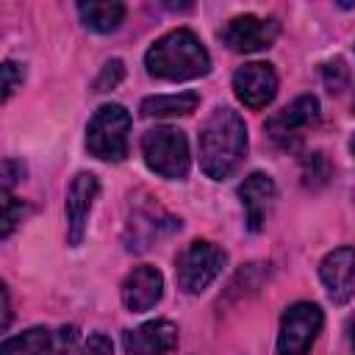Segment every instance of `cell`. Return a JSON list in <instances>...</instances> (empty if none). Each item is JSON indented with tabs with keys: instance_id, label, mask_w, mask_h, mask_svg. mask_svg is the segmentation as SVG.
<instances>
[{
	"instance_id": "6da1fadb",
	"label": "cell",
	"mask_w": 355,
	"mask_h": 355,
	"mask_svg": "<svg viewBox=\"0 0 355 355\" xmlns=\"http://www.w3.org/2000/svg\"><path fill=\"white\" fill-rule=\"evenodd\" d=\"M200 169L211 180L230 178L247 155V128L233 108H214L197 136Z\"/></svg>"
},
{
	"instance_id": "7a4b0ae2",
	"label": "cell",
	"mask_w": 355,
	"mask_h": 355,
	"mask_svg": "<svg viewBox=\"0 0 355 355\" xmlns=\"http://www.w3.org/2000/svg\"><path fill=\"white\" fill-rule=\"evenodd\" d=\"M144 67L158 80H194L211 72V55L194 31L178 28L153 42Z\"/></svg>"
},
{
	"instance_id": "3957f363",
	"label": "cell",
	"mask_w": 355,
	"mask_h": 355,
	"mask_svg": "<svg viewBox=\"0 0 355 355\" xmlns=\"http://www.w3.org/2000/svg\"><path fill=\"white\" fill-rule=\"evenodd\" d=\"M130 114L119 103H105L94 111L86 128V150L100 161H122L128 155Z\"/></svg>"
},
{
	"instance_id": "277c9868",
	"label": "cell",
	"mask_w": 355,
	"mask_h": 355,
	"mask_svg": "<svg viewBox=\"0 0 355 355\" xmlns=\"http://www.w3.org/2000/svg\"><path fill=\"white\" fill-rule=\"evenodd\" d=\"M141 155H144V164L166 180H183L189 175V164H191L189 141L178 128L161 125V128L144 130Z\"/></svg>"
},
{
	"instance_id": "5b68a950",
	"label": "cell",
	"mask_w": 355,
	"mask_h": 355,
	"mask_svg": "<svg viewBox=\"0 0 355 355\" xmlns=\"http://www.w3.org/2000/svg\"><path fill=\"white\" fill-rule=\"evenodd\" d=\"M225 250H219L216 244L197 239L191 241L175 261V277H178V288L186 294H202L225 269Z\"/></svg>"
},
{
	"instance_id": "8992f818",
	"label": "cell",
	"mask_w": 355,
	"mask_h": 355,
	"mask_svg": "<svg viewBox=\"0 0 355 355\" xmlns=\"http://www.w3.org/2000/svg\"><path fill=\"white\" fill-rule=\"evenodd\" d=\"M322 308L313 302H294L286 308L277 330V355H308L319 330H322Z\"/></svg>"
},
{
	"instance_id": "52a82bcc",
	"label": "cell",
	"mask_w": 355,
	"mask_h": 355,
	"mask_svg": "<svg viewBox=\"0 0 355 355\" xmlns=\"http://www.w3.org/2000/svg\"><path fill=\"white\" fill-rule=\"evenodd\" d=\"M319 122V100L313 94H302L294 103H288L283 111L266 119V133L280 150H300L302 136L308 128Z\"/></svg>"
},
{
	"instance_id": "ba28073f",
	"label": "cell",
	"mask_w": 355,
	"mask_h": 355,
	"mask_svg": "<svg viewBox=\"0 0 355 355\" xmlns=\"http://www.w3.org/2000/svg\"><path fill=\"white\" fill-rule=\"evenodd\" d=\"M277 22L275 19H263L255 14H244V17H233L222 31L219 39L233 50V53H258L272 47V42L277 39Z\"/></svg>"
},
{
	"instance_id": "9c48e42d",
	"label": "cell",
	"mask_w": 355,
	"mask_h": 355,
	"mask_svg": "<svg viewBox=\"0 0 355 355\" xmlns=\"http://www.w3.org/2000/svg\"><path fill=\"white\" fill-rule=\"evenodd\" d=\"M97 191H100V180L92 172H78L67 189V202H64L67 241L72 247H78L86 236V225H89V214H92V205L97 200Z\"/></svg>"
},
{
	"instance_id": "30bf717a",
	"label": "cell",
	"mask_w": 355,
	"mask_h": 355,
	"mask_svg": "<svg viewBox=\"0 0 355 355\" xmlns=\"http://www.w3.org/2000/svg\"><path fill=\"white\" fill-rule=\"evenodd\" d=\"M233 92L247 108H266L277 94V75L272 64L252 61L233 72Z\"/></svg>"
},
{
	"instance_id": "8fae6325",
	"label": "cell",
	"mask_w": 355,
	"mask_h": 355,
	"mask_svg": "<svg viewBox=\"0 0 355 355\" xmlns=\"http://www.w3.org/2000/svg\"><path fill=\"white\" fill-rule=\"evenodd\" d=\"M319 277L327 288V297L336 305H344L355 294V247H336L319 263Z\"/></svg>"
},
{
	"instance_id": "7c38bea8",
	"label": "cell",
	"mask_w": 355,
	"mask_h": 355,
	"mask_svg": "<svg viewBox=\"0 0 355 355\" xmlns=\"http://www.w3.org/2000/svg\"><path fill=\"white\" fill-rule=\"evenodd\" d=\"M128 355H169L178 347V327L169 319L144 322L122 336Z\"/></svg>"
},
{
	"instance_id": "4fadbf2b",
	"label": "cell",
	"mask_w": 355,
	"mask_h": 355,
	"mask_svg": "<svg viewBox=\"0 0 355 355\" xmlns=\"http://www.w3.org/2000/svg\"><path fill=\"white\" fill-rule=\"evenodd\" d=\"M122 305L130 311V313H141V311H150L161 294H164V277L155 266H136L133 272H128V277L122 280Z\"/></svg>"
},
{
	"instance_id": "5bb4252c",
	"label": "cell",
	"mask_w": 355,
	"mask_h": 355,
	"mask_svg": "<svg viewBox=\"0 0 355 355\" xmlns=\"http://www.w3.org/2000/svg\"><path fill=\"white\" fill-rule=\"evenodd\" d=\"M275 197H277V189H275V180L269 175L252 172V175L244 178V183L239 186V200H241L250 230L263 227V222H266V216L275 205Z\"/></svg>"
},
{
	"instance_id": "9a60e30c",
	"label": "cell",
	"mask_w": 355,
	"mask_h": 355,
	"mask_svg": "<svg viewBox=\"0 0 355 355\" xmlns=\"http://www.w3.org/2000/svg\"><path fill=\"white\" fill-rule=\"evenodd\" d=\"M172 230H180V219L175 216H166V214H136L130 216L128 222V233H125V241H128V250H150L158 239L169 236Z\"/></svg>"
},
{
	"instance_id": "2e32d148",
	"label": "cell",
	"mask_w": 355,
	"mask_h": 355,
	"mask_svg": "<svg viewBox=\"0 0 355 355\" xmlns=\"http://www.w3.org/2000/svg\"><path fill=\"white\" fill-rule=\"evenodd\" d=\"M78 14H80L86 28H92L97 33H111L122 25L125 6L122 3H105V0H89V3H78Z\"/></svg>"
},
{
	"instance_id": "e0dca14e",
	"label": "cell",
	"mask_w": 355,
	"mask_h": 355,
	"mask_svg": "<svg viewBox=\"0 0 355 355\" xmlns=\"http://www.w3.org/2000/svg\"><path fill=\"white\" fill-rule=\"evenodd\" d=\"M200 105L197 92H178V94H153L141 100L144 116H186Z\"/></svg>"
},
{
	"instance_id": "ac0fdd59",
	"label": "cell",
	"mask_w": 355,
	"mask_h": 355,
	"mask_svg": "<svg viewBox=\"0 0 355 355\" xmlns=\"http://www.w3.org/2000/svg\"><path fill=\"white\" fill-rule=\"evenodd\" d=\"M53 352V330L50 327H31L19 336L3 341L0 355H50Z\"/></svg>"
},
{
	"instance_id": "d6986e66",
	"label": "cell",
	"mask_w": 355,
	"mask_h": 355,
	"mask_svg": "<svg viewBox=\"0 0 355 355\" xmlns=\"http://www.w3.org/2000/svg\"><path fill=\"white\" fill-rule=\"evenodd\" d=\"M330 178V164L324 153H308L302 158V183L305 186H322Z\"/></svg>"
},
{
	"instance_id": "ffe728a7",
	"label": "cell",
	"mask_w": 355,
	"mask_h": 355,
	"mask_svg": "<svg viewBox=\"0 0 355 355\" xmlns=\"http://www.w3.org/2000/svg\"><path fill=\"white\" fill-rule=\"evenodd\" d=\"M22 214H25L22 202L17 197H11V191H3V230H0L3 239L11 236V230H14L17 222H22Z\"/></svg>"
},
{
	"instance_id": "44dd1931",
	"label": "cell",
	"mask_w": 355,
	"mask_h": 355,
	"mask_svg": "<svg viewBox=\"0 0 355 355\" xmlns=\"http://www.w3.org/2000/svg\"><path fill=\"white\" fill-rule=\"evenodd\" d=\"M322 78H324V86L330 92H341L347 86V80H349V69L344 67L341 58H333V61H327L322 67Z\"/></svg>"
},
{
	"instance_id": "7402d4cb",
	"label": "cell",
	"mask_w": 355,
	"mask_h": 355,
	"mask_svg": "<svg viewBox=\"0 0 355 355\" xmlns=\"http://www.w3.org/2000/svg\"><path fill=\"white\" fill-rule=\"evenodd\" d=\"M122 78H125V64H122L119 58H114V61H108V64L100 69V75H97V80H94V92H108V89H114V86H119Z\"/></svg>"
},
{
	"instance_id": "603a6c76",
	"label": "cell",
	"mask_w": 355,
	"mask_h": 355,
	"mask_svg": "<svg viewBox=\"0 0 355 355\" xmlns=\"http://www.w3.org/2000/svg\"><path fill=\"white\" fill-rule=\"evenodd\" d=\"M75 344H78V327L64 324V327L53 330V352L50 355H67V352H72Z\"/></svg>"
},
{
	"instance_id": "cb8c5ba5",
	"label": "cell",
	"mask_w": 355,
	"mask_h": 355,
	"mask_svg": "<svg viewBox=\"0 0 355 355\" xmlns=\"http://www.w3.org/2000/svg\"><path fill=\"white\" fill-rule=\"evenodd\" d=\"M19 83H22V67H17L14 61H6L3 64V100H8Z\"/></svg>"
},
{
	"instance_id": "d4e9b609",
	"label": "cell",
	"mask_w": 355,
	"mask_h": 355,
	"mask_svg": "<svg viewBox=\"0 0 355 355\" xmlns=\"http://www.w3.org/2000/svg\"><path fill=\"white\" fill-rule=\"evenodd\" d=\"M80 355H114V347H111V338L103 336V333H92L80 349Z\"/></svg>"
},
{
	"instance_id": "484cf974",
	"label": "cell",
	"mask_w": 355,
	"mask_h": 355,
	"mask_svg": "<svg viewBox=\"0 0 355 355\" xmlns=\"http://www.w3.org/2000/svg\"><path fill=\"white\" fill-rule=\"evenodd\" d=\"M22 175H25V166H22L19 161H14V158L3 161V191H11V186H14Z\"/></svg>"
},
{
	"instance_id": "4316f807",
	"label": "cell",
	"mask_w": 355,
	"mask_h": 355,
	"mask_svg": "<svg viewBox=\"0 0 355 355\" xmlns=\"http://www.w3.org/2000/svg\"><path fill=\"white\" fill-rule=\"evenodd\" d=\"M0 297H3V330H8V324H11V302H8V288L6 286L0 288Z\"/></svg>"
},
{
	"instance_id": "83f0119b",
	"label": "cell",
	"mask_w": 355,
	"mask_h": 355,
	"mask_svg": "<svg viewBox=\"0 0 355 355\" xmlns=\"http://www.w3.org/2000/svg\"><path fill=\"white\" fill-rule=\"evenodd\" d=\"M347 341H349V352L355 355V316H349L347 322Z\"/></svg>"
},
{
	"instance_id": "f1b7e54d",
	"label": "cell",
	"mask_w": 355,
	"mask_h": 355,
	"mask_svg": "<svg viewBox=\"0 0 355 355\" xmlns=\"http://www.w3.org/2000/svg\"><path fill=\"white\" fill-rule=\"evenodd\" d=\"M352 153H355V139H352Z\"/></svg>"
},
{
	"instance_id": "f546056e",
	"label": "cell",
	"mask_w": 355,
	"mask_h": 355,
	"mask_svg": "<svg viewBox=\"0 0 355 355\" xmlns=\"http://www.w3.org/2000/svg\"><path fill=\"white\" fill-rule=\"evenodd\" d=\"M352 111H355V103H352Z\"/></svg>"
}]
</instances>
